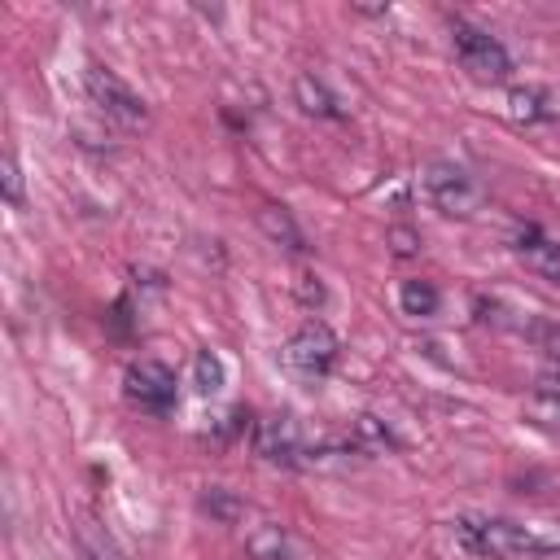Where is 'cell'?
<instances>
[{"mask_svg":"<svg viewBox=\"0 0 560 560\" xmlns=\"http://www.w3.org/2000/svg\"><path fill=\"white\" fill-rule=\"evenodd\" d=\"M122 394H127L131 407L153 411V416H166V411L175 407V398H179L175 372H171L166 363H158V359H136V363H127V372H122Z\"/></svg>","mask_w":560,"mask_h":560,"instance_id":"8992f818","label":"cell"},{"mask_svg":"<svg viewBox=\"0 0 560 560\" xmlns=\"http://www.w3.org/2000/svg\"><path fill=\"white\" fill-rule=\"evenodd\" d=\"M350 442L363 451V455H381V451H389V446H398L394 442V433L376 420V416H359L354 420V433H350Z\"/></svg>","mask_w":560,"mask_h":560,"instance_id":"9a60e30c","label":"cell"},{"mask_svg":"<svg viewBox=\"0 0 560 560\" xmlns=\"http://www.w3.org/2000/svg\"><path fill=\"white\" fill-rule=\"evenodd\" d=\"M525 420L538 424V429H560V385H538L529 398H525Z\"/></svg>","mask_w":560,"mask_h":560,"instance_id":"4fadbf2b","label":"cell"},{"mask_svg":"<svg viewBox=\"0 0 560 560\" xmlns=\"http://www.w3.org/2000/svg\"><path fill=\"white\" fill-rule=\"evenodd\" d=\"M192 389L206 394V398L223 389V359L214 350H197L192 354Z\"/></svg>","mask_w":560,"mask_h":560,"instance_id":"2e32d148","label":"cell"},{"mask_svg":"<svg viewBox=\"0 0 560 560\" xmlns=\"http://www.w3.org/2000/svg\"><path fill=\"white\" fill-rule=\"evenodd\" d=\"M0 179H4V201H9V206H22V166H18L13 153H4V162H0Z\"/></svg>","mask_w":560,"mask_h":560,"instance_id":"d6986e66","label":"cell"},{"mask_svg":"<svg viewBox=\"0 0 560 560\" xmlns=\"http://www.w3.org/2000/svg\"><path fill=\"white\" fill-rule=\"evenodd\" d=\"M521 332L551 359V363H560V324H547V319H525L521 324Z\"/></svg>","mask_w":560,"mask_h":560,"instance_id":"e0dca14e","label":"cell"},{"mask_svg":"<svg viewBox=\"0 0 560 560\" xmlns=\"http://www.w3.org/2000/svg\"><path fill=\"white\" fill-rule=\"evenodd\" d=\"M201 508H206V512H210L214 521H236V516L245 512V508H241V503H236V499H232L228 490H219V486H214V490H210V494L201 499Z\"/></svg>","mask_w":560,"mask_h":560,"instance_id":"ac0fdd59","label":"cell"},{"mask_svg":"<svg viewBox=\"0 0 560 560\" xmlns=\"http://www.w3.org/2000/svg\"><path fill=\"white\" fill-rule=\"evenodd\" d=\"M424 192L442 214H455V219H468L486 206V188L459 162H433L424 171Z\"/></svg>","mask_w":560,"mask_h":560,"instance_id":"277c9868","label":"cell"},{"mask_svg":"<svg viewBox=\"0 0 560 560\" xmlns=\"http://www.w3.org/2000/svg\"><path fill=\"white\" fill-rule=\"evenodd\" d=\"M398 306H402V315H411V319H429V315H438L442 293H438L433 280H402V284H398Z\"/></svg>","mask_w":560,"mask_h":560,"instance_id":"30bf717a","label":"cell"},{"mask_svg":"<svg viewBox=\"0 0 560 560\" xmlns=\"http://www.w3.org/2000/svg\"><path fill=\"white\" fill-rule=\"evenodd\" d=\"M337 332L324 319H306L289 341H284V368L302 381H324L337 368Z\"/></svg>","mask_w":560,"mask_h":560,"instance_id":"3957f363","label":"cell"},{"mask_svg":"<svg viewBox=\"0 0 560 560\" xmlns=\"http://www.w3.org/2000/svg\"><path fill=\"white\" fill-rule=\"evenodd\" d=\"M508 105H512V118L516 122H542V118L556 114L551 101H547V92H538V88H512L508 92Z\"/></svg>","mask_w":560,"mask_h":560,"instance_id":"5bb4252c","label":"cell"},{"mask_svg":"<svg viewBox=\"0 0 560 560\" xmlns=\"http://www.w3.org/2000/svg\"><path fill=\"white\" fill-rule=\"evenodd\" d=\"M298 293H302V302H324V289H319V280H315V276H302Z\"/></svg>","mask_w":560,"mask_h":560,"instance_id":"44dd1931","label":"cell"},{"mask_svg":"<svg viewBox=\"0 0 560 560\" xmlns=\"http://www.w3.org/2000/svg\"><path fill=\"white\" fill-rule=\"evenodd\" d=\"M451 48H455L459 66H464L477 83H503V79H512V57H508V48H503L490 31H481V26L464 22V18L451 22Z\"/></svg>","mask_w":560,"mask_h":560,"instance_id":"7a4b0ae2","label":"cell"},{"mask_svg":"<svg viewBox=\"0 0 560 560\" xmlns=\"http://www.w3.org/2000/svg\"><path fill=\"white\" fill-rule=\"evenodd\" d=\"M83 92H88V101H92L109 122H118V127H127V131H140V127L149 122L144 101H140L114 70H105V66H88V70H83Z\"/></svg>","mask_w":560,"mask_h":560,"instance_id":"5b68a950","label":"cell"},{"mask_svg":"<svg viewBox=\"0 0 560 560\" xmlns=\"http://www.w3.org/2000/svg\"><path fill=\"white\" fill-rule=\"evenodd\" d=\"M245 551H249L254 560H284L289 534H284L276 521H262V525H254V529L245 534Z\"/></svg>","mask_w":560,"mask_h":560,"instance_id":"7c38bea8","label":"cell"},{"mask_svg":"<svg viewBox=\"0 0 560 560\" xmlns=\"http://www.w3.org/2000/svg\"><path fill=\"white\" fill-rule=\"evenodd\" d=\"M455 542L481 560L560 556V521H503V516H459L451 521Z\"/></svg>","mask_w":560,"mask_h":560,"instance_id":"6da1fadb","label":"cell"},{"mask_svg":"<svg viewBox=\"0 0 560 560\" xmlns=\"http://www.w3.org/2000/svg\"><path fill=\"white\" fill-rule=\"evenodd\" d=\"M293 92H298V105L306 109V114H315V118H341V109H337V96L315 79V74H298V83H293Z\"/></svg>","mask_w":560,"mask_h":560,"instance_id":"8fae6325","label":"cell"},{"mask_svg":"<svg viewBox=\"0 0 560 560\" xmlns=\"http://www.w3.org/2000/svg\"><path fill=\"white\" fill-rule=\"evenodd\" d=\"M512 254L529 267V271H538L542 280H551V284H560V241H551V236H542L538 228H516L512 232Z\"/></svg>","mask_w":560,"mask_h":560,"instance_id":"ba28073f","label":"cell"},{"mask_svg":"<svg viewBox=\"0 0 560 560\" xmlns=\"http://www.w3.org/2000/svg\"><path fill=\"white\" fill-rule=\"evenodd\" d=\"M258 228H262V236H267L271 245L289 249V254H302V249H306V236H302V228L293 223V214H289L284 206H262V210H258Z\"/></svg>","mask_w":560,"mask_h":560,"instance_id":"9c48e42d","label":"cell"},{"mask_svg":"<svg viewBox=\"0 0 560 560\" xmlns=\"http://www.w3.org/2000/svg\"><path fill=\"white\" fill-rule=\"evenodd\" d=\"M83 560H96V556H83Z\"/></svg>","mask_w":560,"mask_h":560,"instance_id":"7402d4cb","label":"cell"},{"mask_svg":"<svg viewBox=\"0 0 560 560\" xmlns=\"http://www.w3.org/2000/svg\"><path fill=\"white\" fill-rule=\"evenodd\" d=\"M254 451H258L267 464L302 468V464H306L311 442L302 438V424H298L289 411H276V416H267V420H258V424H254Z\"/></svg>","mask_w":560,"mask_h":560,"instance_id":"52a82bcc","label":"cell"},{"mask_svg":"<svg viewBox=\"0 0 560 560\" xmlns=\"http://www.w3.org/2000/svg\"><path fill=\"white\" fill-rule=\"evenodd\" d=\"M389 249L398 254V258H411L416 249H420V232H411V228H389Z\"/></svg>","mask_w":560,"mask_h":560,"instance_id":"ffe728a7","label":"cell"}]
</instances>
